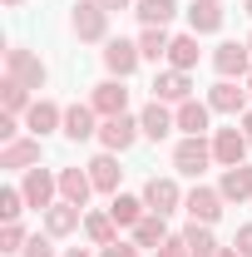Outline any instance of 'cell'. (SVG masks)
Listing matches in <instances>:
<instances>
[{"instance_id":"8992f818","label":"cell","mask_w":252,"mask_h":257,"mask_svg":"<svg viewBox=\"0 0 252 257\" xmlns=\"http://www.w3.org/2000/svg\"><path fill=\"white\" fill-rule=\"evenodd\" d=\"M139 139H144L139 114H119V119H104V124H99V144H104V154H129Z\"/></svg>"},{"instance_id":"83f0119b","label":"cell","mask_w":252,"mask_h":257,"mask_svg":"<svg viewBox=\"0 0 252 257\" xmlns=\"http://www.w3.org/2000/svg\"><path fill=\"white\" fill-rule=\"evenodd\" d=\"M168 45H173V35L163 30V25H144V30H139V55H144V60H168Z\"/></svg>"},{"instance_id":"74e56055","label":"cell","mask_w":252,"mask_h":257,"mask_svg":"<svg viewBox=\"0 0 252 257\" xmlns=\"http://www.w3.org/2000/svg\"><path fill=\"white\" fill-rule=\"evenodd\" d=\"M232 247H237L242 257H252V223H242V227H237V237H232Z\"/></svg>"},{"instance_id":"5b68a950","label":"cell","mask_w":252,"mask_h":257,"mask_svg":"<svg viewBox=\"0 0 252 257\" xmlns=\"http://www.w3.org/2000/svg\"><path fill=\"white\" fill-rule=\"evenodd\" d=\"M69 30L79 35V40H89V45H99V40H109V10H104L99 0H74V15H69Z\"/></svg>"},{"instance_id":"52a82bcc","label":"cell","mask_w":252,"mask_h":257,"mask_svg":"<svg viewBox=\"0 0 252 257\" xmlns=\"http://www.w3.org/2000/svg\"><path fill=\"white\" fill-rule=\"evenodd\" d=\"M213 69H218V79H247L252 74L247 40H222L218 50H213Z\"/></svg>"},{"instance_id":"9c48e42d","label":"cell","mask_w":252,"mask_h":257,"mask_svg":"<svg viewBox=\"0 0 252 257\" xmlns=\"http://www.w3.org/2000/svg\"><path fill=\"white\" fill-rule=\"evenodd\" d=\"M247 134L237 124H227V128H213V163L218 168H237V163H247Z\"/></svg>"},{"instance_id":"f6af8a7d","label":"cell","mask_w":252,"mask_h":257,"mask_svg":"<svg viewBox=\"0 0 252 257\" xmlns=\"http://www.w3.org/2000/svg\"><path fill=\"white\" fill-rule=\"evenodd\" d=\"M242 84H247V94H252V74H247V79H242Z\"/></svg>"},{"instance_id":"277c9868","label":"cell","mask_w":252,"mask_h":257,"mask_svg":"<svg viewBox=\"0 0 252 257\" xmlns=\"http://www.w3.org/2000/svg\"><path fill=\"white\" fill-rule=\"evenodd\" d=\"M208 163H213V139H208V134H203V139H178V144H173V173L203 178Z\"/></svg>"},{"instance_id":"ac0fdd59","label":"cell","mask_w":252,"mask_h":257,"mask_svg":"<svg viewBox=\"0 0 252 257\" xmlns=\"http://www.w3.org/2000/svg\"><path fill=\"white\" fill-rule=\"evenodd\" d=\"M40 218H45V232L60 242V237H69V232H79V227H84V208H74V203H64V198H60V203H55V208H45Z\"/></svg>"},{"instance_id":"d6a6232c","label":"cell","mask_w":252,"mask_h":257,"mask_svg":"<svg viewBox=\"0 0 252 257\" xmlns=\"http://www.w3.org/2000/svg\"><path fill=\"white\" fill-rule=\"evenodd\" d=\"M25 242H30V232H25V223H0V252H25Z\"/></svg>"},{"instance_id":"7bdbcfd3","label":"cell","mask_w":252,"mask_h":257,"mask_svg":"<svg viewBox=\"0 0 252 257\" xmlns=\"http://www.w3.org/2000/svg\"><path fill=\"white\" fill-rule=\"evenodd\" d=\"M5 5H10V10H20V5H25V0H5Z\"/></svg>"},{"instance_id":"2e32d148","label":"cell","mask_w":252,"mask_h":257,"mask_svg":"<svg viewBox=\"0 0 252 257\" xmlns=\"http://www.w3.org/2000/svg\"><path fill=\"white\" fill-rule=\"evenodd\" d=\"M25 128H30L35 139H45V134H60V128H64V109L55 104V99L40 94L30 109H25Z\"/></svg>"},{"instance_id":"8fae6325","label":"cell","mask_w":252,"mask_h":257,"mask_svg":"<svg viewBox=\"0 0 252 257\" xmlns=\"http://www.w3.org/2000/svg\"><path fill=\"white\" fill-rule=\"evenodd\" d=\"M89 104H94L99 119H119V114H129V84L124 79H99L89 89Z\"/></svg>"},{"instance_id":"d590c367","label":"cell","mask_w":252,"mask_h":257,"mask_svg":"<svg viewBox=\"0 0 252 257\" xmlns=\"http://www.w3.org/2000/svg\"><path fill=\"white\" fill-rule=\"evenodd\" d=\"M154 257H193V252H188V237H183V232H173V237H168Z\"/></svg>"},{"instance_id":"4316f807","label":"cell","mask_w":252,"mask_h":257,"mask_svg":"<svg viewBox=\"0 0 252 257\" xmlns=\"http://www.w3.org/2000/svg\"><path fill=\"white\" fill-rule=\"evenodd\" d=\"M84 237H89V247H109L119 237V223L109 218V208L104 213H84Z\"/></svg>"},{"instance_id":"d4e9b609","label":"cell","mask_w":252,"mask_h":257,"mask_svg":"<svg viewBox=\"0 0 252 257\" xmlns=\"http://www.w3.org/2000/svg\"><path fill=\"white\" fill-rule=\"evenodd\" d=\"M198 60H203V50H198V35L183 30V35H173V45H168V69H198Z\"/></svg>"},{"instance_id":"836d02e7","label":"cell","mask_w":252,"mask_h":257,"mask_svg":"<svg viewBox=\"0 0 252 257\" xmlns=\"http://www.w3.org/2000/svg\"><path fill=\"white\" fill-rule=\"evenodd\" d=\"M20 257H60V252H55V237H50V232H35Z\"/></svg>"},{"instance_id":"f1b7e54d","label":"cell","mask_w":252,"mask_h":257,"mask_svg":"<svg viewBox=\"0 0 252 257\" xmlns=\"http://www.w3.org/2000/svg\"><path fill=\"white\" fill-rule=\"evenodd\" d=\"M134 15H139V25H173V15H178V0H139L134 5Z\"/></svg>"},{"instance_id":"ffe728a7","label":"cell","mask_w":252,"mask_h":257,"mask_svg":"<svg viewBox=\"0 0 252 257\" xmlns=\"http://www.w3.org/2000/svg\"><path fill=\"white\" fill-rule=\"evenodd\" d=\"M40 163V139L25 134V139H10V144H0V168H15V173H25Z\"/></svg>"},{"instance_id":"6da1fadb","label":"cell","mask_w":252,"mask_h":257,"mask_svg":"<svg viewBox=\"0 0 252 257\" xmlns=\"http://www.w3.org/2000/svg\"><path fill=\"white\" fill-rule=\"evenodd\" d=\"M20 193H25V203H30L35 213H45V208H55L60 203V168H25V178H20Z\"/></svg>"},{"instance_id":"1f68e13d","label":"cell","mask_w":252,"mask_h":257,"mask_svg":"<svg viewBox=\"0 0 252 257\" xmlns=\"http://www.w3.org/2000/svg\"><path fill=\"white\" fill-rule=\"evenodd\" d=\"M30 203H25V193L15 188V183H5L0 188V223H20V213H25Z\"/></svg>"},{"instance_id":"ab89813d","label":"cell","mask_w":252,"mask_h":257,"mask_svg":"<svg viewBox=\"0 0 252 257\" xmlns=\"http://www.w3.org/2000/svg\"><path fill=\"white\" fill-rule=\"evenodd\" d=\"M60 257H99V252H89V247H69V252H60Z\"/></svg>"},{"instance_id":"ba28073f","label":"cell","mask_w":252,"mask_h":257,"mask_svg":"<svg viewBox=\"0 0 252 257\" xmlns=\"http://www.w3.org/2000/svg\"><path fill=\"white\" fill-rule=\"evenodd\" d=\"M222 208H227V198H222L218 188H208V183H198V188H188V198H183V213H188V223H203L213 227L222 218Z\"/></svg>"},{"instance_id":"b9f144b4","label":"cell","mask_w":252,"mask_h":257,"mask_svg":"<svg viewBox=\"0 0 252 257\" xmlns=\"http://www.w3.org/2000/svg\"><path fill=\"white\" fill-rule=\"evenodd\" d=\"M218 257H242V252H237V247H222V252Z\"/></svg>"},{"instance_id":"7a4b0ae2","label":"cell","mask_w":252,"mask_h":257,"mask_svg":"<svg viewBox=\"0 0 252 257\" xmlns=\"http://www.w3.org/2000/svg\"><path fill=\"white\" fill-rule=\"evenodd\" d=\"M139 64H144L139 40H124V35H109L104 40V69H109V79H134Z\"/></svg>"},{"instance_id":"f35d334b","label":"cell","mask_w":252,"mask_h":257,"mask_svg":"<svg viewBox=\"0 0 252 257\" xmlns=\"http://www.w3.org/2000/svg\"><path fill=\"white\" fill-rule=\"evenodd\" d=\"M99 5H104L109 15H114V10H129V0H99Z\"/></svg>"},{"instance_id":"44dd1931","label":"cell","mask_w":252,"mask_h":257,"mask_svg":"<svg viewBox=\"0 0 252 257\" xmlns=\"http://www.w3.org/2000/svg\"><path fill=\"white\" fill-rule=\"evenodd\" d=\"M129 237H134V242H139L144 252H158V247H163V242H168L173 232H168V218H163V213H144L139 223L129 227Z\"/></svg>"},{"instance_id":"5bb4252c","label":"cell","mask_w":252,"mask_h":257,"mask_svg":"<svg viewBox=\"0 0 252 257\" xmlns=\"http://www.w3.org/2000/svg\"><path fill=\"white\" fill-rule=\"evenodd\" d=\"M99 124H104V119L94 114V104H69L60 134L69 139V144H84V139H99Z\"/></svg>"},{"instance_id":"9a60e30c","label":"cell","mask_w":252,"mask_h":257,"mask_svg":"<svg viewBox=\"0 0 252 257\" xmlns=\"http://www.w3.org/2000/svg\"><path fill=\"white\" fill-rule=\"evenodd\" d=\"M139 124H144V139L163 144V139L178 128V119H173V104H163V99H149V104L139 109Z\"/></svg>"},{"instance_id":"d6986e66","label":"cell","mask_w":252,"mask_h":257,"mask_svg":"<svg viewBox=\"0 0 252 257\" xmlns=\"http://www.w3.org/2000/svg\"><path fill=\"white\" fill-rule=\"evenodd\" d=\"M154 99H163V104H183V99H193V74H188V69H158V74H154Z\"/></svg>"},{"instance_id":"e575fe53","label":"cell","mask_w":252,"mask_h":257,"mask_svg":"<svg viewBox=\"0 0 252 257\" xmlns=\"http://www.w3.org/2000/svg\"><path fill=\"white\" fill-rule=\"evenodd\" d=\"M99 257H144V247H139V242H134V237H114V242H109V247H99Z\"/></svg>"},{"instance_id":"cb8c5ba5","label":"cell","mask_w":252,"mask_h":257,"mask_svg":"<svg viewBox=\"0 0 252 257\" xmlns=\"http://www.w3.org/2000/svg\"><path fill=\"white\" fill-rule=\"evenodd\" d=\"M89 193H94V178H89V168H60V198H64V203L84 208V203H89Z\"/></svg>"},{"instance_id":"4fadbf2b","label":"cell","mask_w":252,"mask_h":257,"mask_svg":"<svg viewBox=\"0 0 252 257\" xmlns=\"http://www.w3.org/2000/svg\"><path fill=\"white\" fill-rule=\"evenodd\" d=\"M188 30L203 40V35H218L222 30V20H227V5L222 0H188Z\"/></svg>"},{"instance_id":"e0dca14e","label":"cell","mask_w":252,"mask_h":257,"mask_svg":"<svg viewBox=\"0 0 252 257\" xmlns=\"http://www.w3.org/2000/svg\"><path fill=\"white\" fill-rule=\"evenodd\" d=\"M173 119L183 128V139H203L213 124V109H208V99H183V104H173Z\"/></svg>"},{"instance_id":"30bf717a","label":"cell","mask_w":252,"mask_h":257,"mask_svg":"<svg viewBox=\"0 0 252 257\" xmlns=\"http://www.w3.org/2000/svg\"><path fill=\"white\" fill-rule=\"evenodd\" d=\"M183 198H188V193L178 188V178H149V183H144V203H149V213H163V218H173V213H178V208H183Z\"/></svg>"},{"instance_id":"7402d4cb","label":"cell","mask_w":252,"mask_h":257,"mask_svg":"<svg viewBox=\"0 0 252 257\" xmlns=\"http://www.w3.org/2000/svg\"><path fill=\"white\" fill-rule=\"evenodd\" d=\"M218 193L227 198V203H247L252 198V163H237V168H222V178H218Z\"/></svg>"},{"instance_id":"484cf974","label":"cell","mask_w":252,"mask_h":257,"mask_svg":"<svg viewBox=\"0 0 252 257\" xmlns=\"http://www.w3.org/2000/svg\"><path fill=\"white\" fill-rule=\"evenodd\" d=\"M144 213H149L144 193H114V198H109V218H114L119 227H134L139 218H144Z\"/></svg>"},{"instance_id":"4dcf8cb0","label":"cell","mask_w":252,"mask_h":257,"mask_svg":"<svg viewBox=\"0 0 252 257\" xmlns=\"http://www.w3.org/2000/svg\"><path fill=\"white\" fill-rule=\"evenodd\" d=\"M183 237H188V252L193 257H218L222 252V242L213 237V227H203V223H188V227H183Z\"/></svg>"},{"instance_id":"3957f363","label":"cell","mask_w":252,"mask_h":257,"mask_svg":"<svg viewBox=\"0 0 252 257\" xmlns=\"http://www.w3.org/2000/svg\"><path fill=\"white\" fill-rule=\"evenodd\" d=\"M5 74H10V79H20L30 94H35V89H45V79H50L45 60H40V55H30L25 45H10V50H5Z\"/></svg>"},{"instance_id":"f546056e","label":"cell","mask_w":252,"mask_h":257,"mask_svg":"<svg viewBox=\"0 0 252 257\" xmlns=\"http://www.w3.org/2000/svg\"><path fill=\"white\" fill-rule=\"evenodd\" d=\"M30 104L35 99H30V89H25L20 79H10V74L0 79V114H25Z\"/></svg>"},{"instance_id":"ee69618b","label":"cell","mask_w":252,"mask_h":257,"mask_svg":"<svg viewBox=\"0 0 252 257\" xmlns=\"http://www.w3.org/2000/svg\"><path fill=\"white\" fill-rule=\"evenodd\" d=\"M242 10H247V15H252V0H242Z\"/></svg>"},{"instance_id":"8d00e7d4","label":"cell","mask_w":252,"mask_h":257,"mask_svg":"<svg viewBox=\"0 0 252 257\" xmlns=\"http://www.w3.org/2000/svg\"><path fill=\"white\" fill-rule=\"evenodd\" d=\"M20 139V114H0V144Z\"/></svg>"},{"instance_id":"7c38bea8","label":"cell","mask_w":252,"mask_h":257,"mask_svg":"<svg viewBox=\"0 0 252 257\" xmlns=\"http://www.w3.org/2000/svg\"><path fill=\"white\" fill-rule=\"evenodd\" d=\"M208 109H213V114H232V119H242V114L252 109V94H247V84L237 89L232 79H218V84L208 89Z\"/></svg>"},{"instance_id":"bcb514c9","label":"cell","mask_w":252,"mask_h":257,"mask_svg":"<svg viewBox=\"0 0 252 257\" xmlns=\"http://www.w3.org/2000/svg\"><path fill=\"white\" fill-rule=\"evenodd\" d=\"M247 50H252V35H247Z\"/></svg>"},{"instance_id":"603a6c76","label":"cell","mask_w":252,"mask_h":257,"mask_svg":"<svg viewBox=\"0 0 252 257\" xmlns=\"http://www.w3.org/2000/svg\"><path fill=\"white\" fill-rule=\"evenodd\" d=\"M89 178H94V193H119V178H124V168H119V154H94L89 159Z\"/></svg>"},{"instance_id":"60d3db41","label":"cell","mask_w":252,"mask_h":257,"mask_svg":"<svg viewBox=\"0 0 252 257\" xmlns=\"http://www.w3.org/2000/svg\"><path fill=\"white\" fill-rule=\"evenodd\" d=\"M242 134H247V144H252V109L242 114Z\"/></svg>"}]
</instances>
